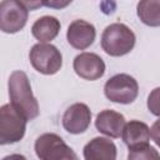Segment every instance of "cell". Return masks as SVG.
<instances>
[{"label":"cell","instance_id":"4","mask_svg":"<svg viewBox=\"0 0 160 160\" xmlns=\"http://www.w3.org/2000/svg\"><path fill=\"white\" fill-rule=\"evenodd\" d=\"M29 60L32 68L44 75H54L62 66V55L60 50L48 42H38L35 44L30 52Z\"/></svg>","mask_w":160,"mask_h":160},{"label":"cell","instance_id":"18","mask_svg":"<svg viewBox=\"0 0 160 160\" xmlns=\"http://www.w3.org/2000/svg\"><path fill=\"white\" fill-rule=\"evenodd\" d=\"M72 2V0H44V6L50 9L61 10L66 6H69Z\"/></svg>","mask_w":160,"mask_h":160},{"label":"cell","instance_id":"5","mask_svg":"<svg viewBox=\"0 0 160 160\" xmlns=\"http://www.w3.org/2000/svg\"><path fill=\"white\" fill-rule=\"evenodd\" d=\"M36 156L41 160H76L78 156L74 150L65 144V141L54 132H45L40 135L34 145Z\"/></svg>","mask_w":160,"mask_h":160},{"label":"cell","instance_id":"13","mask_svg":"<svg viewBox=\"0 0 160 160\" xmlns=\"http://www.w3.org/2000/svg\"><path fill=\"white\" fill-rule=\"evenodd\" d=\"M121 138L129 150L136 149L139 146L149 144L150 129L145 122L140 120H130L125 124Z\"/></svg>","mask_w":160,"mask_h":160},{"label":"cell","instance_id":"17","mask_svg":"<svg viewBox=\"0 0 160 160\" xmlns=\"http://www.w3.org/2000/svg\"><path fill=\"white\" fill-rule=\"evenodd\" d=\"M146 105H148L149 111L152 115L160 118V86H158L150 91V94L148 96Z\"/></svg>","mask_w":160,"mask_h":160},{"label":"cell","instance_id":"19","mask_svg":"<svg viewBox=\"0 0 160 160\" xmlns=\"http://www.w3.org/2000/svg\"><path fill=\"white\" fill-rule=\"evenodd\" d=\"M150 136L154 140V142L160 148V119L152 124L150 129Z\"/></svg>","mask_w":160,"mask_h":160},{"label":"cell","instance_id":"12","mask_svg":"<svg viewBox=\"0 0 160 160\" xmlns=\"http://www.w3.org/2000/svg\"><path fill=\"white\" fill-rule=\"evenodd\" d=\"M116 152V145L110 139L102 136L90 140L82 150L86 160H115Z\"/></svg>","mask_w":160,"mask_h":160},{"label":"cell","instance_id":"8","mask_svg":"<svg viewBox=\"0 0 160 160\" xmlns=\"http://www.w3.org/2000/svg\"><path fill=\"white\" fill-rule=\"evenodd\" d=\"M72 68L78 76L89 81L102 78L106 69L104 60L95 52H81L76 55L72 61Z\"/></svg>","mask_w":160,"mask_h":160},{"label":"cell","instance_id":"20","mask_svg":"<svg viewBox=\"0 0 160 160\" xmlns=\"http://www.w3.org/2000/svg\"><path fill=\"white\" fill-rule=\"evenodd\" d=\"M28 10H38L41 6H44V0H19Z\"/></svg>","mask_w":160,"mask_h":160},{"label":"cell","instance_id":"6","mask_svg":"<svg viewBox=\"0 0 160 160\" xmlns=\"http://www.w3.org/2000/svg\"><path fill=\"white\" fill-rule=\"evenodd\" d=\"M105 96L116 104H131L139 94L138 81L128 74H116L104 85Z\"/></svg>","mask_w":160,"mask_h":160},{"label":"cell","instance_id":"15","mask_svg":"<svg viewBox=\"0 0 160 160\" xmlns=\"http://www.w3.org/2000/svg\"><path fill=\"white\" fill-rule=\"evenodd\" d=\"M140 21L148 26H160V0H140L136 6Z\"/></svg>","mask_w":160,"mask_h":160},{"label":"cell","instance_id":"10","mask_svg":"<svg viewBox=\"0 0 160 160\" xmlns=\"http://www.w3.org/2000/svg\"><path fill=\"white\" fill-rule=\"evenodd\" d=\"M96 38V30L95 26L85 20L78 19L74 20L66 31V39L68 42L76 50H85L92 42Z\"/></svg>","mask_w":160,"mask_h":160},{"label":"cell","instance_id":"7","mask_svg":"<svg viewBox=\"0 0 160 160\" xmlns=\"http://www.w3.org/2000/svg\"><path fill=\"white\" fill-rule=\"evenodd\" d=\"M29 10L19 0H2L0 4V29L5 34H15L28 22Z\"/></svg>","mask_w":160,"mask_h":160},{"label":"cell","instance_id":"16","mask_svg":"<svg viewBox=\"0 0 160 160\" xmlns=\"http://www.w3.org/2000/svg\"><path fill=\"white\" fill-rule=\"evenodd\" d=\"M128 159L129 160H152V159L160 160V154L156 151L155 148L146 144V145L139 146L136 149L129 150Z\"/></svg>","mask_w":160,"mask_h":160},{"label":"cell","instance_id":"3","mask_svg":"<svg viewBox=\"0 0 160 160\" xmlns=\"http://www.w3.org/2000/svg\"><path fill=\"white\" fill-rule=\"evenodd\" d=\"M26 118L10 102L0 108V144L20 141L26 131Z\"/></svg>","mask_w":160,"mask_h":160},{"label":"cell","instance_id":"11","mask_svg":"<svg viewBox=\"0 0 160 160\" xmlns=\"http://www.w3.org/2000/svg\"><path fill=\"white\" fill-rule=\"evenodd\" d=\"M125 124L126 122L124 115L110 109H105L100 111L95 119L96 130L112 139H118L122 135Z\"/></svg>","mask_w":160,"mask_h":160},{"label":"cell","instance_id":"1","mask_svg":"<svg viewBox=\"0 0 160 160\" xmlns=\"http://www.w3.org/2000/svg\"><path fill=\"white\" fill-rule=\"evenodd\" d=\"M10 102L19 110L26 120H32L39 115V102L32 94L30 80L21 70H15L9 76L8 81Z\"/></svg>","mask_w":160,"mask_h":160},{"label":"cell","instance_id":"9","mask_svg":"<svg viewBox=\"0 0 160 160\" xmlns=\"http://www.w3.org/2000/svg\"><path fill=\"white\" fill-rule=\"evenodd\" d=\"M91 122V111L84 102H75L70 105L62 115L64 129L74 135L82 134L88 130Z\"/></svg>","mask_w":160,"mask_h":160},{"label":"cell","instance_id":"2","mask_svg":"<svg viewBox=\"0 0 160 160\" xmlns=\"http://www.w3.org/2000/svg\"><path fill=\"white\" fill-rule=\"evenodd\" d=\"M136 42L134 31L122 22H114L105 28L101 35V48L110 56L129 54Z\"/></svg>","mask_w":160,"mask_h":160},{"label":"cell","instance_id":"14","mask_svg":"<svg viewBox=\"0 0 160 160\" xmlns=\"http://www.w3.org/2000/svg\"><path fill=\"white\" fill-rule=\"evenodd\" d=\"M60 28L61 24L55 16L45 15L32 24L31 34L36 40H39V42H49L59 35Z\"/></svg>","mask_w":160,"mask_h":160}]
</instances>
